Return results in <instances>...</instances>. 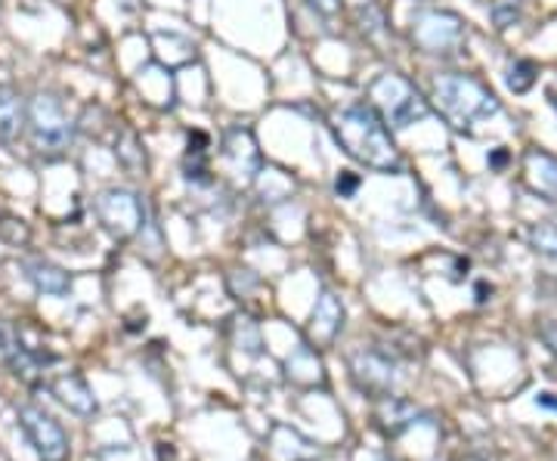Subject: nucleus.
Segmentation results:
<instances>
[{
    "label": "nucleus",
    "mask_w": 557,
    "mask_h": 461,
    "mask_svg": "<svg viewBox=\"0 0 557 461\" xmlns=\"http://www.w3.org/2000/svg\"><path fill=\"white\" fill-rule=\"evenodd\" d=\"M335 137L344 146V152L359 164L381 171V174H399L403 161H399V149L391 140V130L372 105H350L341 109L335 121Z\"/></svg>",
    "instance_id": "1"
},
{
    "label": "nucleus",
    "mask_w": 557,
    "mask_h": 461,
    "mask_svg": "<svg viewBox=\"0 0 557 461\" xmlns=\"http://www.w3.org/2000/svg\"><path fill=\"white\" fill-rule=\"evenodd\" d=\"M434 102L437 112L449 121L456 130H474V124L498 115V100L490 87H483L471 75H440L434 80Z\"/></svg>",
    "instance_id": "2"
},
{
    "label": "nucleus",
    "mask_w": 557,
    "mask_h": 461,
    "mask_svg": "<svg viewBox=\"0 0 557 461\" xmlns=\"http://www.w3.org/2000/svg\"><path fill=\"white\" fill-rule=\"evenodd\" d=\"M28 137L32 146L38 149V155L57 159L62 155L72 140H75V121L69 119L65 105L57 94H44L40 90L35 100L28 102Z\"/></svg>",
    "instance_id": "3"
},
{
    "label": "nucleus",
    "mask_w": 557,
    "mask_h": 461,
    "mask_svg": "<svg viewBox=\"0 0 557 461\" xmlns=\"http://www.w3.org/2000/svg\"><path fill=\"white\" fill-rule=\"evenodd\" d=\"M369 97L375 100L372 109L384 119V124H391L397 130H406L416 121L428 119V102L418 97V90L409 80L397 78V75H381L369 87Z\"/></svg>",
    "instance_id": "4"
},
{
    "label": "nucleus",
    "mask_w": 557,
    "mask_h": 461,
    "mask_svg": "<svg viewBox=\"0 0 557 461\" xmlns=\"http://www.w3.org/2000/svg\"><path fill=\"white\" fill-rule=\"evenodd\" d=\"M16 419H20V427L25 431L28 443L35 446L40 461H69L72 440H69L65 427L50 412H44L35 402H22L16 409Z\"/></svg>",
    "instance_id": "5"
},
{
    "label": "nucleus",
    "mask_w": 557,
    "mask_h": 461,
    "mask_svg": "<svg viewBox=\"0 0 557 461\" xmlns=\"http://www.w3.org/2000/svg\"><path fill=\"white\" fill-rule=\"evenodd\" d=\"M94 211L100 223L115 236V239H134L143 223H146V211L134 192L127 189H106L94 201Z\"/></svg>",
    "instance_id": "6"
},
{
    "label": "nucleus",
    "mask_w": 557,
    "mask_h": 461,
    "mask_svg": "<svg viewBox=\"0 0 557 461\" xmlns=\"http://www.w3.org/2000/svg\"><path fill=\"white\" fill-rule=\"evenodd\" d=\"M465 38V25L449 10H421L412 20V40L424 53H449Z\"/></svg>",
    "instance_id": "7"
},
{
    "label": "nucleus",
    "mask_w": 557,
    "mask_h": 461,
    "mask_svg": "<svg viewBox=\"0 0 557 461\" xmlns=\"http://www.w3.org/2000/svg\"><path fill=\"white\" fill-rule=\"evenodd\" d=\"M350 372L362 390L379 394V397H391L394 384H397V365L391 362L387 353L381 350H354L350 353Z\"/></svg>",
    "instance_id": "8"
},
{
    "label": "nucleus",
    "mask_w": 557,
    "mask_h": 461,
    "mask_svg": "<svg viewBox=\"0 0 557 461\" xmlns=\"http://www.w3.org/2000/svg\"><path fill=\"white\" fill-rule=\"evenodd\" d=\"M341 328H344V303L338 295L332 291H322L317 298V307L310 313L307 322V347L322 350V347H335L338 341Z\"/></svg>",
    "instance_id": "9"
},
{
    "label": "nucleus",
    "mask_w": 557,
    "mask_h": 461,
    "mask_svg": "<svg viewBox=\"0 0 557 461\" xmlns=\"http://www.w3.org/2000/svg\"><path fill=\"white\" fill-rule=\"evenodd\" d=\"M0 353H3L7 365L13 369V375L25 384H38L40 375H44V372H40V369H44V362H53V360H47V357L32 353L10 325H0Z\"/></svg>",
    "instance_id": "10"
},
{
    "label": "nucleus",
    "mask_w": 557,
    "mask_h": 461,
    "mask_svg": "<svg viewBox=\"0 0 557 461\" xmlns=\"http://www.w3.org/2000/svg\"><path fill=\"white\" fill-rule=\"evenodd\" d=\"M47 390L78 419H94L97 409H100L90 384L84 382V375H78V372H65L60 378H53V382L47 384Z\"/></svg>",
    "instance_id": "11"
},
{
    "label": "nucleus",
    "mask_w": 557,
    "mask_h": 461,
    "mask_svg": "<svg viewBox=\"0 0 557 461\" xmlns=\"http://www.w3.org/2000/svg\"><path fill=\"white\" fill-rule=\"evenodd\" d=\"M28 124V105L10 84H0V142L20 140Z\"/></svg>",
    "instance_id": "12"
},
{
    "label": "nucleus",
    "mask_w": 557,
    "mask_h": 461,
    "mask_svg": "<svg viewBox=\"0 0 557 461\" xmlns=\"http://www.w3.org/2000/svg\"><path fill=\"white\" fill-rule=\"evenodd\" d=\"M523 177L530 183V189L545 196V199H557V159L548 152L530 149L523 159Z\"/></svg>",
    "instance_id": "13"
},
{
    "label": "nucleus",
    "mask_w": 557,
    "mask_h": 461,
    "mask_svg": "<svg viewBox=\"0 0 557 461\" xmlns=\"http://www.w3.org/2000/svg\"><path fill=\"white\" fill-rule=\"evenodd\" d=\"M25 273H28V279H32V285L38 288L40 295L62 298V295H69V288H72L69 273H65L62 266H57V263L32 261V263H25Z\"/></svg>",
    "instance_id": "14"
},
{
    "label": "nucleus",
    "mask_w": 557,
    "mask_h": 461,
    "mask_svg": "<svg viewBox=\"0 0 557 461\" xmlns=\"http://www.w3.org/2000/svg\"><path fill=\"white\" fill-rule=\"evenodd\" d=\"M527 245L548 258V261H557V221H539L527 229Z\"/></svg>",
    "instance_id": "15"
},
{
    "label": "nucleus",
    "mask_w": 557,
    "mask_h": 461,
    "mask_svg": "<svg viewBox=\"0 0 557 461\" xmlns=\"http://www.w3.org/2000/svg\"><path fill=\"white\" fill-rule=\"evenodd\" d=\"M258 189L260 196L267 201H282L292 196V180L282 174V171H276V167H267V171H260V180H258Z\"/></svg>",
    "instance_id": "16"
},
{
    "label": "nucleus",
    "mask_w": 557,
    "mask_h": 461,
    "mask_svg": "<svg viewBox=\"0 0 557 461\" xmlns=\"http://www.w3.org/2000/svg\"><path fill=\"white\" fill-rule=\"evenodd\" d=\"M119 159L124 167H131V171H143L146 167V159H143V149L137 146V137L131 134V130H124L119 140Z\"/></svg>",
    "instance_id": "17"
},
{
    "label": "nucleus",
    "mask_w": 557,
    "mask_h": 461,
    "mask_svg": "<svg viewBox=\"0 0 557 461\" xmlns=\"http://www.w3.org/2000/svg\"><path fill=\"white\" fill-rule=\"evenodd\" d=\"M0 236L7 241H13V245H25L28 241V226L25 221H16V217H0Z\"/></svg>",
    "instance_id": "18"
},
{
    "label": "nucleus",
    "mask_w": 557,
    "mask_h": 461,
    "mask_svg": "<svg viewBox=\"0 0 557 461\" xmlns=\"http://www.w3.org/2000/svg\"><path fill=\"white\" fill-rule=\"evenodd\" d=\"M533 78H536V65L533 62H515V68H511V78H508V84H511V90H527L530 84H533Z\"/></svg>",
    "instance_id": "19"
},
{
    "label": "nucleus",
    "mask_w": 557,
    "mask_h": 461,
    "mask_svg": "<svg viewBox=\"0 0 557 461\" xmlns=\"http://www.w3.org/2000/svg\"><path fill=\"white\" fill-rule=\"evenodd\" d=\"M518 16H520L518 0H498L496 7H493V20H496L498 28H508V25L518 20Z\"/></svg>",
    "instance_id": "20"
},
{
    "label": "nucleus",
    "mask_w": 557,
    "mask_h": 461,
    "mask_svg": "<svg viewBox=\"0 0 557 461\" xmlns=\"http://www.w3.org/2000/svg\"><path fill=\"white\" fill-rule=\"evenodd\" d=\"M539 338H542V344H545V347H548V350L557 357V322L552 320L542 322V325H539Z\"/></svg>",
    "instance_id": "21"
},
{
    "label": "nucleus",
    "mask_w": 557,
    "mask_h": 461,
    "mask_svg": "<svg viewBox=\"0 0 557 461\" xmlns=\"http://www.w3.org/2000/svg\"><path fill=\"white\" fill-rule=\"evenodd\" d=\"M357 186H359L357 174H347V171H344V174L338 177V192H341V196H354V192H357Z\"/></svg>",
    "instance_id": "22"
},
{
    "label": "nucleus",
    "mask_w": 557,
    "mask_h": 461,
    "mask_svg": "<svg viewBox=\"0 0 557 461\" xmlns=\"http://www.w3.org/2000/svg\"><path fill=\"white\" fill-rule=\"evenodd\" d=\"M310 3L317 7L322 16H335V13H338V7H341V0H310Z\"/></svg>",
    "instance_id": "23"
},
{
    "label": "nucleus",
    "mask_w": 557,
    "mask_h": 461,
    "mask_svg": "<svg viewBox=\"0 0 557 461\" xmlns=\"http://www.w3.org/2000/svg\"><path fill=\"white\" fill-rule=\"evenodd\" d=\"M458 461H483L480 456H465V459H458Z\"/></svg>",
    "instance_id": "24"
}]
</instances>
